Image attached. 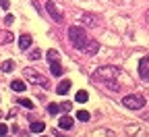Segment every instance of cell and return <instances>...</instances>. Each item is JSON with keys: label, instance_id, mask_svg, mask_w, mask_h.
Wrapping results in <instances>:
<instances>
[{"label": "cell", "instance_id": "cell-7", "mask_svg": "<svg viewBox=\"0 0 149 137\" xmlns=\"http://www.w3.org/2000/svg\"><path fill=\"white\" fill-rule=\"evenodd\" d=\"M31 35L29 33H23L21 37H19V48H21V50H27V48H31Z\"/></svg>", "mask_w": 149, "mask_h": 137}, {"label": "cell", "instance_id": "cell-13", "mask_svg": "<svg viewBox=\"0 0 149 137\" xmlns=\"http://www.w3.org/2000/svg\"><path fill=\"white\" fill-rule=\"evenodd\" d=\"M10 87H13L15 91H25V81H21V79H15V81L10 83Z\"/></svg>", "mask_w": 149, "mask_h": 137}, {"label": "cell", "instance_id": "cell-21", "mask_svg": "<svg viewBox=\"0 0 149 137\" xmlns=\"http://www.w3.org/2000/svg\"><path fill=\"white\" fill-rule=\"evenodd\" d=\"M40 56H42V50H33L31 52V60H37Z\"/></svg>", "mask_w": 149, "mask_h": 137}, {"label": "cell", "instance_id": "cell-1", "mask_svg": "<svg viewBox=\"0 0 149 137\" xmlns=\"http://www.w3.org/2000/svg\"><path fill=\"white\" fill-rule=\"evenodd\" d=\"M68 40L72 42V46L77 50H85L89 37H87V33H85L83 27H68Z\"/></svg>", "mask_w": 149, "mask_h": 137}, {"label": "cell", "instance_id": "cell-11", "mask_svg": "<svg viewBox=\"0 0 149 137\" xmlns=\"http://www.w3.org/2000/svg\"><path fill=\"white\" fill-rule=\"evenodd\" d=\"M46 58H48V63L52 65V63H58V60H60V54L56 52V50H48V52H46Z\"/></svg>", "mask_w": 149, "mask_h": 137}, {"label": "cell", "instance_id": "cell-26", "mask_svg": "<svg viewBox=\"0 0 149 137\" xmlns=\"http://www.w3.org/2000/svg\"><path fill=\"white\" fill-rule=\"evenodd\" d=\"M147 23H149V11H147Z\"/></svg>", "mask_w": 149, "mask_h": 137}, {"label": "cell", "instance_id": "cell-18", "mask_svg": "<svg viewBox=\"0 0 149 137\" xmlns=\"http://www.w3.org/2000/svg\"><path fill=\"white\" fill-rule=\"evenodd\" d=\"M13 69H15V63H13V60H4V63H2V71H4V73H10Z\"/></svg>", "mask_w": 149, "mask_h": 137}, {"label": "cell", "instance_id": "cell-8", "mask_svg": "<svg viewBox=\"0 0 149 137\" xmlns=\"http://www.w3.org/2000/svg\"><path fill=\"white\" fill-rule=\"evenodd\" d=\"M58 127H60V129H64V131H70V129L74 127V121L70 119V116H62V119L58 121Z\"/></svg>", "mask_w": 149, "mask_h": 137}, {"label": "cell", "instance_id": "cell-6", "mask_svg": "<svg viewBox=\"0 0 149 137\" xmlns=\"http://www.w3.org/2000/svg\"><path fill=\"white\" fill-rule=\"evenodd\" d=\"M46 8H48V13H50V17L54 19V21H62V19H64V17H62V13H60V8L56 6L54 2H48V4H46Z\"/></svg>", "mask_w": 149, "mask_h": 137}, {"label": "cell", "instance_id": "cell-16", "mask_svg": "<svg viewBox=\"0 0 149 137\" xmlns=\"http://www.w3.org/2000/svg\"><path fill=\"white\" fill-rule=\"evenodd\" d=\"M44 129H46V125L40 123V121H37V123H31V133H42Z\"/></svg>", "mask_w": 149, "mask_h": 137}, {"label": "cell", "instance_id": "cell-20", "mask_svg": "<svg viewBox=\"0 0 149 137\" xmlns=\"http://www.w3.org/2000/svg\"><path fill=\"white\" fill-rule=\"evenodd\" d=\"M58 110H60L58 104H50V106H48V112H50V114H58Z\"/></svg>", "mask_w": 149, "mask_h": 137}, {"label": "cell", "instance_id": "cell-10", "mask_svg": "<svg viewBox=\"0 0 149 137\" xmlns=\"http://www.w3.org/2000/svg\"><path fill=\"white\" fill-rule=\"evenodd\" d=\"M10 42H13V33L10 31H0V46L10 44Z\"/></svg>", "mask_w": 149, "mask_h": 137}, {"label": "cell", "instance_id": "cell-3", "mask_svg": "<svg viewBox=\"0 0 149 137\" xmlns=\"http://www.w3.org/2000/svg\"><path fill=\"white\" fill-rule=\"evenodd\" d=\"M23 77L29 81V83H33V85H48V79L40 73V71H35V69H31V67H25L23 69Z\"/></svg>", "mask_w": 149, "mask_h": 137}, {"label": "cell", "instance_id": "cell-2", "mask_svg": "<svg viewBox=\"0 0 149 137\" xmlns=\"http://www.w3.org/2000/svg\"><path fill=\"white\" fill-rule=\"evenodd\" d=\"M116 75H118V69H114V67H100L95 73H93V79L100 81V83H110L112 87H116L112 83L116 79Z\"/></svg>", "mask_w": 149, "mask_h": 137}, {"label": "cell", "instance_id": "cell-5", "mask_svg": "<svg viewBox=\"0 0 149 137\" xmlns=\"http://www.w3.org/2000/svg\"><path fill=\"white\" fill-rule=\"evenodd\" d=\"M139 75H141V79L149 81V56L141 58V63H139Z\"/></svg>", "mask_w": 149, "mask_h": 137}, {"label": "cell", "instance_id": "cell-23", "mask_svg": "<svg viewBox=\"0 0 149 137\" xmlns=\"http://www.w3.org/2000/svg\"><path fill=\"white\" fill-rule=\"evenodd\" d=\"M8 133V127L4 125V123H0V137H2V135H6Z\"/></svg>", "mask_w": 149, "mask_h": 137}, {"label": "cell", "instance_id": "cell-24", "mask_svg": "<svg viewBox=\"0 0 149 137\" xmlns=\"http://www.w3.org/2000/svg\"><path fill=\"white\" fill-rule=\"evenodd\" d=\"M13 21H15V17H13V15H6V17H4V25H10Z\"/></svg>", "mask_w": 149, "mask_h": 137}, {"label": "cell", "instance_id": "cell-9", "mask_svg": "<svg viewBox=\"0 0 149 137\" xmlns=\"http://www.w3.org/2000/svg\"><path fill=\"white\" fill-rule=\"evenodd\" d=\"M97 48H100V46H97V42H95V40H89L83 52H85V54H95V52H97Z\"/></svg>", "mask_w": 149, "mask_h": 137}, {"label": "cell", "instance_id": "cell-12", "mask_svg": "<svg viewBox=\"0 0 149 137\" xmlns=\"http://www.w3.org/2000/svg\"><path fill=\"white\" fill-rule=\"evenodd\" d=\"M68 89H70V81H68V79H62V81L58 83V93H60V96H64Z\"/></svg>", "mask_w": 149, "mask_h": 137}, {"label": "cell", "instance_id": "cell-25", "mask_svg": "<svg viewBox=\"0 0 149 137\" xmlns=\"http://www.w3.org/2000/svg\"><path fill=\"white\" fill-rule=\"evenodd\" d=\"M0 6H2V8H8V0H0Z\"/></svg>", "mask_w": 149, "mask_h": 137}, {"label": "cell", "instance_id": "cell-19", "mask_svg": "<svg viewBox=\"0 0 149 137\" xmlns=\"http://www.w3.org/2000/svg\"><path fill=\"white\" fill-rule=\"evenodd\" d=\"M19 104L25 106V108H29V110L33 108V102H31V100H25V98H21V100H19Z\"/></svg>", "mask_w": 149, "mask_h": 137}, {"label": "cell", "instance_id": "cell-15", "mask_svg": "<svg viewBox=\"0 0 149 137\" xmlns=\"http://www.w3.org/2000/svg\"><path fill=\"white\" fill-rule=\"evenodd\" d=\"M87 98H89V96H87V91H83V89H81V91H77L74 100H77L79 104H85V102H87Z\"/></svg>", "mask_w": 149, "mask_h": 137}, {"label": "cell", "instance_id": "cell-22", "mask_svg": "<svg viewBox=\"0 0 149 137\" xmlns=\"http://www.w3.org/2000/svg\"><path fill=\"white\" fill-rule=\"evenodd\" d=\"M70 106H72L70 102H64V104L60 106V112H68V110H70Z\"/></svg>", "mask_w": 149, "mask_h": 137}, {"label": "cell", "instance_id": "cell-4", "mask_svg": "<svg viewBox=\"0 0 149 137\" xmlns=\"http://www.w3.org/2000/svg\"><path fill=\"white\" fill-rule=\"evenodd\" d=\"M122 104H124L128 110H141V108L145 106V98H143L141 93H130V96H126L124 100H122Z\"/></svg>", "mask_w": 149, "mask_h": 137}, {"label": "cell", "instance_id": "cell-14", "mask_svg": "<svg viewBox=\"0 0 149 137\" xmlns=\"http://www.w3.org/2000/svg\"><path fill=\"white\" fill-rule=\"evenodd\" d=\"M50 71H52L54 77H60V75H62V67H60L58 63H52V65H50Z\"/></svg>", "mask_w": 149, "mask_h": 137}, {"label": "cell", "instance_id": "cell-17", "mask_svg": "<svg viewBox=\"0 0 149 137\" xmlns=\"http://www.w3.org/2000/svg\"><path fill=\"white\" fill-rule=\"evenodd\" d=\"M77 119H79L81 123H87V121H89V112H87V110H79V112H77Z\"/></svg>", "mask_w": 149, "mask_h": 137}]
</instances>
